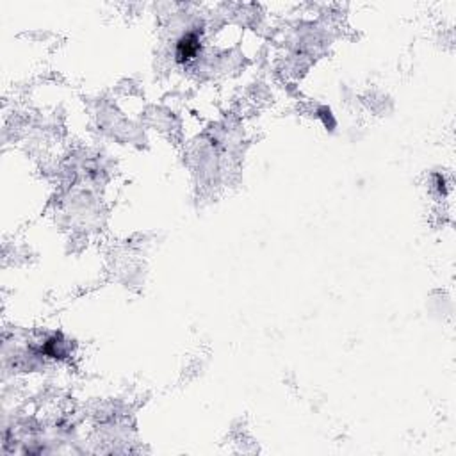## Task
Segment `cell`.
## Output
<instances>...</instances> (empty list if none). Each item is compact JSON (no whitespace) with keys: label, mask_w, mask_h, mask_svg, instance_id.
Returning a JSON list of instances; mask_svg holds the SVG:
<instances>
[{"label":"cell","mask_w":456,"mask_h":456,"mask_svg":"<svg viewBox=\"0 0 456 456\" xmlns=\"http://www.w3.org/2000/svg\"><path fill=\"white\" fill-rule=\"evenodd\" d=\"M198 50H200V34L194 31L187 32L179 40L175 49V57L179 62H187L193 57H196Z\"/></svg>","instance_id":"cell-1"}]
</instances>
